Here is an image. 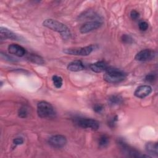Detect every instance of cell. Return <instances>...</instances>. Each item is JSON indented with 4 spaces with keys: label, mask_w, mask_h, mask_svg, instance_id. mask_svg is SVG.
I'll return each mask as SVG.
<instances>
[{
    "label": "cell",
    "mask_w": 158,
    "mask_h": 158,
    "mask_svg": "<svg viewBox=\"0 0 158 158\" xmlns=\"http://www.w3.org/2000/svg\"><path fill=\"white\" fill-rule=\"evenodd\" d=\"M43 25L50 30L59 33L64 40H67L71 37V33L67 26L56 20L51 19H46L43 21Z\"/></svg>",
    "instance_id": "obj_1"
},
{
    "label": "cell",
    "mask_w": 158,
    "mask_h": 158,
    "mask_svg": "<svg viewBox=\"0 0 158 158\" xmlns=\"http://www.w3.org/2000/svg\"><path fill=\"white\" fill-rule=\"evenodd\" d=\"M105 72L103 78L109 83H118L127 78L126 73L117 68L108 67Z\"/></svg>",
    "instance_id": "obj_2"
},
{
    "label": "cell",
    "mask_w": 158,
    "mask_h": 158,
    "mask_svg": "<svg viewBox=\"0 0 158 158\" xmlns=\"http://www.w3.org/2000/svg\"><path fill=\"white\" fill-rule=\"evenodd\" d=\"M117 143L121 151L131 157H150V156L142 154L138 150L131 147L123 138H118Z\"/></svg>",
    "instance_id": "obj_3"
},
{
    "label": "cell",
    "mask_w": 158,
    "mask_h": 158,
    "mask_svg": "<svg viewBox=\"0 0 158 158\" xmlns=\"http://www.w3.org/2000/svg\"><path fill=\"white\" fill-rule=\"evenodd\" d=\"M37 114L40 118H51L55 117L56 111L50 103L42 101L37 104Z\"/></svg>",
    "instance_id": "obj_4"
},
{
    "label": "cell",
    "mask_w": 158,
    "mask_h": 158,
    "mask_svg": "<svg viewBox=\"0 0 158 158\" xmlns=\"http://www.w3.org/2000/svg\"><path fill=\"white\" fill-rule=\"evenodd\" d=\"M96 46L91 44L81 48H68L63 50V52L67 54L75 55V56H86L89 55L96 48Z\"/></svg>",
    "instance_id": "obj_5"
},
{
    "label": "cell",
    "mask_w": 158,
    "mask_h": 158,
    "mask_svg": "<svg viewBox=\"0 0 158 158\" xmlns=\"http://www.w3.org/2000/svg\"><path fill=\"white\" fill-rule=\"evenodd\" d=\"M75 122L81 128H89L93 130H96L99 127V123L96 120L91 118L79 117L75 119Z\"/></svg>",
    "instance_id": "obj_6"
},
{
    "label": "cell",
    "mask_w": 158,
    "mask_h": 158,
    "mask_svg": "<svg viewBox=\"0 0 158 158\" xmlns=\"http://www.w3.org/2000/svg\"><path fill=\"white\" fill-rule=\"evenodd\" d=\"M48 142L49 145L53 148H61L67 144V138L62 135H52L48 138Z\"/></svg>",
    "instance_id": "obj_7"
},
{
    "label": "cell",
    "mask_w": 158,
    "mask_h": 158,
    "mask_svg": "<svg viewBox=\"0 0 158 158\" xmlns=\"http://www.w3.org/2000/svg\"><path fill=\"white\" fill-rule=\"evenodd\" d=\"M156 56L154 51L151 49H145L138 52L135 56V59L140 62H145L151 60Z\"/></svg>",
    "instance_id": "obj_8"
},
{
    "label": "cell",
    "mask_w": 158,
    "mask_h": 158,
    "mask_svg": "<svg viewBox=\"0 0 158 158\" xmlns=\"http://www.w3.org/2000/svg\"><path fill=\"white\" fill-rule=\"evenodd\" d=\"M102 25V22L99 20L89 21L83 24L80 28V31L81 33H87L93 30L98 29Z\"/></svg>",
    "instance_id": "obj_9"
},
{
    "label": "cell",
    "mask_w": 158,
    "mask_h": 158,
    "mask_svg": "<svg viewBox=\"0 0 158 158\" xmlns=\"http://www.w3.org/2000/svg\"><path fill=\"white\" fill-rule=\"evenodd\" d=\"M152 91L149 85H140L135 91L134 95L138 98H144L149 96Z\"/></svg>",
    "instance_id": "obj_10"
},
{
    "label": "cell",
    "mask_w": 158,
    "mask_h": 158,
    "mask_svg": "<svg viewBox=\"0 0 158 158\" xmlns=\"http://www.w3.org/2000/svg\"><path fill=\"white\" fill-rule=\"evenodd\" d=\"M0 38L1 40H19L20 38L17 34L12 31L10 30L1 27L0 28Z\"/></svg>",
    "instance_id": "obj_11"
},
{
    "label": "cell",
    "mask_w": 158,
    "mask_h": 158,
    "mask_svg": "<svg viewBox=\"0 0 158 158\" xmlns=\"http://www.w3.org/2000/svg\"><path fill=\"white\" fill-rule=\"evenodd\" d=\"M8 51L10 54L18 57H23L27 53L26 49L17 44H11L8 46Z\"/></svg>",
    "instance_id": "obj_12"
},
{
    "label": "cell",
    "mask_w": 158,
    "mask_h": 158,
    "mask_svg": "<svg viewBox=\"0 0 158 158\" xmlns=\"http://www.w3.org/2000/svg\"><path fill=\"white\" fill-rule=\"evenodd\" d=\"M90 69L96 73H101L104 71H106L108 68L107 64L104 60H99L94 63L91 64L89 65Z\"/></svg>",
    "instance_id": "obj_13"
},
{
    "label": "cell",
    "mask_w": 158,
    "mask_h": 158,
    "mask_svg": "<svg viewBox=\"0 0 158 158\" xmlns=\"http://www.w3.org/2000/svg\"><path fill=\"white\" fill-rule=\"evenodd\" d=\"M146 152L151 156L157 157L158 155V144L157 142H148L145 144Z\"/></svg>",
    "instance_id": "obj_14"
},
{
    "label": "cell",
    "mask_w": 158,
    "mask_h": 158,
    "mask_svg": "<svg viewBox=\"0 0 158 158\" xmlns=\"http://www.w3.org/2000/svg\"><path fill=\"white\" fill-rule=\"evenodd\" d=\"M85 69L83 63L79 60H75L70 62L67 65V69L71 72H79Z\"/></svg>",
    "instance_id": "obj_15"
},
{
    "label": "cell",
    "mask_w": 158,
    "mask_h": 158,
    "mask_svg": "<svg viewBox=\"0 0 158 158\" xmlns=\"http://www.w3.org/2000/svg\"><path fill=\"white\" fill-rule=\"evenodd\" d=\"M123 102V98L120 94H112L107 98V103L111 107L121 104Z\"/></svg>",
    "instance_id": "obj_16"
},
{
    "label": "cell",
    "mask_w": 158,
    "mask_h": 158,
    "mask_svg": "<svg viewBox=\"0 0 158 158\" xmlns=\"http://www.w3.org/2000/svg\"><path fill=\"white\" fill-rule=\"evenodd\" d=\"M27 59L30 62L38 65H43L44 63L43 59L41 56L35 54H30L28 56Z\"/></svg>",
    "instance_id": "obj_17"
},
{
    "label": "cell",
    "mask_w": 158,
    "mask_h": 158,
    "mask_svg": "<svg viewBox=\"0 0 158 158\" xmlns=\"http://www.w3.org/2000/svg\"><path fill=\"white\" fill-rule=\"evenodd\" d=\"M109 141H110L109 138L106 135H102L99 138L98 146L101 148H106L109 145Z\"/></svg>",
    "instance_id": "obj_18"
},
{
    "label": "cell",
    "mask_w": 158,
    "mask_h": 158,
    "mask_svg": "<svg viewBox=\"0 0 158 158\" xmlns=\"http://www.w3.org/2000/svg\"><path fill=\"white\" fill-rule=\"evenodd\" d=\"M52 80L54 86L57 88H60L62 85V78L61 77L58 75H53L52 77Z\"/></svg>",
    "instance_id": "obj_19"
},
{
    "label": "cell",
    "mask_w": 158,
    "mask_h": 158,
    "mask_svg": "<svg viewBox=\"0 0 158 158\" xmlns=\"http://www.w3.org/2000/svg\"><path fill=\"white\" fill-rule=\"evenodd\" d=\"M121 41L125 44H132L133 43V38L127 34H123L121 36Z\"/></svg>",
    "instance_id": "obj_20"
},
{
    "label": "cell",
    "mask_w": 158,
    "mask_h": 158,
    "mask_svg": "<svg viewBox=\"0 0 158 158\" xmlns=\"http://www.w3.org/2000/svg\"><path fill=\"white\" fill-rule=\"evenodd\" d=\"M28 109L25 106H22L18 110V115L21 118H26L28 116Z\"/></svg>",
    "instance_id": "obj_21"
},
{
    "label": "cell",
    "mask_w": 158,
    "mask_h": 158,
    "mask_svg": "<svg viewBox=\"0 0 158 158\" xmlns=\"http://www.w3.org/2000/svg\"><path fill=\"white\" fill-rule=\"evenodd\" d=\"M157 79V75L154 73H151L146 75L144 80L146 82L148 83H153Z\"/></svg>",
    "instance_id": "obj_22"
},
{
    "label": "cell",
    "mask_w": 158,
    "mask_h": 158,
    "mask_svg": "<svg viewBox=\"0 0 158 158\" xmlns=\"http://www.w3.org/2000/svg\"><path fill=\"white\" fill-rule=\"evenodd\" d=\"M117 121H118V117H117V115H114V116H113L112 118H110L108 120V122H107L108 123V125L110 128H114L115 126Z\"/></svg>",
    "instance_id": "obj_23"
},
{
    "label": "cell",
    "mask_w": 158,
    "mask_h": 158,
    "mask_svg": "<svg viewBox=\"0 0 158 158\" xmlns=\"http://www.w3.org/2000/svg\"><path fill=\"white\" fill-rule=\"evenodd\" d=\"M138 27H139V28L141 31H146L148 30V27H149V25L148 23L145 22V21H141L139 23V25H138Z\"/></svg>",
    "instance_id": "obj_24"
},
{
    "label": "cell",
    "mask_w": 158,
    "mask_h": 158,
    "mask_svg": "<svg viewBox=\"0 0 158 158\" xmlns=\"http://www.w3.org/2000/svg\"><path fill=\"white\" fill-rule=\"evenodd\" d=\"M93 110L96 113H101L104 110V106L101 104H96L93 106Z\"/></svg>",
    "instance_id": "obj_25"
},
{
    "label": "cell",
    "mask_w": 158,
    "mask_h": 158,
    "mask_svg": "<svg viewBox=\"0 0 158 158\" xmlns=\"http://www.w3.org/2000/svg\"><path fill=\"white\" fill-rule=\"evenodd\" d=\"M130 17L133 20H136L139 17V13L136 10H132L130 12Z\"/></svg>",
    "instance_id": "obj_26"
},
{
    "label": "cell",
    "mask_w": 158,
    "mask_h": 158,
    "mask_svg": "<svg viewBox=\"0 0 158 158\" xmlns=\"http://www.w3.org/2000/svg\"><path fill=\"white\" fill-rule=\"evenodd\" d=\"M1 57L2 59H4L5 60H9V61H14V60H15L14 57L9 56L6 54H3L2 52L1 53Z\"/></svg>",
    "instance_id": "obj_27"
},
{
    "label": "cell",
    "mask_w": 158,
    "mask_h": 158,
    "mask_svg": "<svg viewBox=\"0 0 158 158\" xmlns=\"http://www.w3.org/2000/svg\"><path fill=\"white\" fill-rule=\"evenodd\" d=\"M23 139L21 137H18V138H15L13 140V143L15 145H20L22 144L23 143Z\"/></svg>",
    "instance_id": "obj_28"
}]
</instances>
